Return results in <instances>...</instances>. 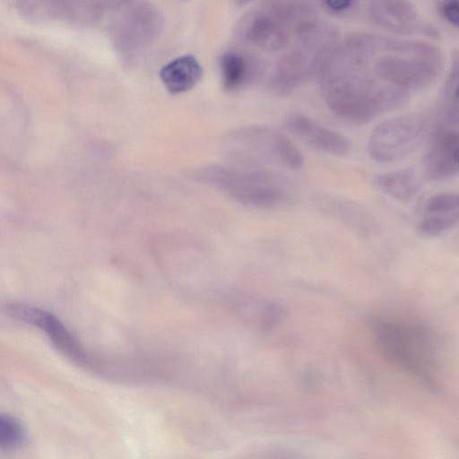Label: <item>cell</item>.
Returning a JSON list of instances; mask_svg holds the SVG:
<instances>
[{"mask_svg":"<svg viewBox=\"0 0 459 459\" xmlns=\"http://www.w3.org/2000/svg\"><path fill=\"white\" fill-rule=\"evenodd\" d=\"M347 51L344 61L333 55L318 72L323 99L338 117L363 125L408 101L409 91L380 83L366 70L364 60Z\"/></svg>","mask_w":459,"mask_h":459,"instance_id":"cell-1","label":"cell"},{"mask_svg":"<svg viewBox=\"0 0 459 459\" xmlns=\"http://www.w3.org/2000/svg\"><path fill=\"white\" fill-rule=\"evenodd\" d=\"M374 336L379 351L392 364L429 386H437L440 352L429 327L412 319L385 318L374 324Z\"/></svg>","mask_w":459,"mask_h":459,"instance_id":"cell-2","label":"cell"},{"mask_svg":"<svg viewBox=\"0 0 459 459\" xmlns=\"http://www.w3.org/2000/svg\"><path fill=\"white\" fill-rule=\"evenodd\" d=\"M373 71L383 82L407 91L435 82L444 65L443 53L429 42L380 35Z\"/></svg>","mask_w":459,"mask_h":459,"instance_id":"cell-3","label":"cell"},{"mask_svg":"<svg viewBox=\"0 0 459 459\" xmlns=\"http://www.w3.org/2000/svg\"><path fill=\"white\" fill-rule=\"evenodd\" d=\"M199 177L238 204L252 208L273 209L288 203L291 196L290 182L264 169L211 165L204 168Z\"/></svg>","mask_w":459,"mask_h":459,"instance_id":"cell-4","label":"cell"},{"mask_svg":"<svg viewBox=\"0 0 459 459\" xmlns=\"http://www.w3.org/2000/svg\"><path fill=\"white\" fill-rule=\"evenodd\" d=\"M222 148L230 159L248 166L275 165L299 169L301 152L281 132L266 126H246L228 132Z\"/></svg>","mask_w":459,"mask_h":459,"instance_id":"cell-5","label":"cell"},{"mask_svg":"<svg viewBox=\"0 0 459 459\" xmlns=\"http://www.w3.org/2000/svg\"><path fill=\"white\" fill-rule=\"evenodd\" d=\"M108 16L111 44L127 59L152 46L164 27L162 13L147 0H122Z\"/></svg>","mask_w":459,"mask_h":459,"instance_id":"cell-6","label":"cell"},{"mask_svg":"<svg viewBox=\"0 0 459 459\" xmlns=\"http://www.w3.org/2000/svg\"><path fill=\"white\" fill-rule=\"evenodd\" d=\"M426 126L425 118L420 114L402 115L383 121L368 137V157L380 163L403 159L420 144Z\"/></svg>","mask_w":459,"mask_h":459,"instance_id":"cell-7","label":"cell"},{"mask_svg":"<svg viewBox=\"0 0 459 459\" xmlns=\"http://www.w3.org/2000/svg\"><path fill=\"white\" fill-rule=\"evenodd\" d=\"M426 177L444 181L459 175V108L440 107L423 158Z\"/></svg>","mask_w":459,"mask_h":459,"instance_id":"cell-8","label":"cell"},{"mask_svg":"<svg viewBox=\"0 0 459 459\" xmlns=\"http://www.w3.org/2000/svg\"><path fill=\"white\" fill-rule=\"evenodd\" d=\"M122 0H17L19 13L36 22L92 24L109 15Z\"/></svg>","mask_w":459,"mask_h":459,"instance_id":"cell-9","label":"cell"},{"mask_svg":"<svg viewBox=\"0 0 459 459\" xmlns=\"http://www.w3.org/2000/svg\"><path fill=\"white\" fill-rule=\"evenodd\" d=\"M2 309L11 317L39 328L48 336L54 345L67 357L79 362L87 360V355L75 337L52 313L21 302L5 303L2 306Z\"/></svg>","mask_w":459,"mask_h":459,"instance_id":"cell-10","label":"cell"},{"mask_svg":"<svg viewBox=\"0 0 459 459\" xmlns=\"http://www.w3.org/2000/svg\"><path fill=\"white\" fill-rule=\"evenodd\" d=\"M367 12L377 26L392 33L437 36L436 30L420 20L411 0H367Z\"/></svg>","mask_w":459,"mask_h":459,"instance_id":"cell-11","label":"cell"},{"mask_svg":"<svg viewBox=\"0 0 459 459\" xmlns=\"http://www.w3.org/2000/svg\"><path fill=\"white\" fill-rule=\"evenodd\" d=\"M286 127L312 147L332 155L349 152L351 143L339 132L327 128L304 115H292L286 121Z\"/></svg>","mask_w":459,"mask_h":459,"instance_id":"cell-12","label":"cell"},{"mask_svg":"<svg viewBox=\"0 0 459 459\" xmlns=\"http://www.w3.org/2000/svg\"><path fill=\"white\" fill-rule=\"evenodd\" d=\"M203 68L192 55H184L167 63L160 71V78L170 94H180L195 88L201 81Z\"/></svg>","mask_w":459,"mask_h":459,"instance_id":"cell-13","label":"cell"},{"mask_svg":"<svg viewBox=\"0 0 459 459\" xmlns=\"http://www.w3.org/2000/svg\"><path fill=\"white\" fill-rule=\"evenodd\" d=\"M243 38L268 51L279 50L288 42L286 30L266 13H254L246 20Z\"/></svg>","mask_w":459,"mask_h":459,"instance_id":"cell-14","label":"cell"},{"mask_svg":"<svg viewBox=\"0 0 459 459\" xmlns=\"http://www.w3.org/2000/svg\"><path fill=\"white\" fill-rule=\"evenodd\" d=\"M220 70L224 89L228 91H238L256 78V63L237 51H227L220 57Z\"/></svg>","mask_w":459,"mask_h":459,"instance_id":"cell-15","label":"cell"},{"mask_svg":"<svg viewBox=\"0 0 459 459\" xmlns=\"http://www.w3.org/2000/svg\"><path fill=\"white\" fill-rule=\"evenodd\" d=\"M376 183L390 197L409 203L418 194L420 183L411 169H399L378 175Z\"/></svg>","mask_w":459,"mask_h":459,"instance_id":"cell-16","label":"cell"},{"mask_svg":"<svg viewBox=\"0 0 459 459\" xmlns=\"http://www.w3.org/2000/svg\"><path fill=\"white\" fill-rule=\"evenodd\" d=\"M459 223V212H424L418 224V231L427 238L437 237L447 232Z\"/></svg>","mask_w":459,"mask_h":459,"instance_id":"cell-17","label":"cell"},{"mask_svg":"<svg viewBox=\"0 0 459 459\" xmlns=\"http://www.w3.org/2000/svg\"><path fill=\"white\" fill-rule=\"evenodd\" d=\"M440 107L459 108V49L453 51L443 87Z\"/></svg>","mask_w":459,"mask_h":459,"instance_id":"cell-18","label":"cell"},{"mask_svg":"<svg viewBox=\"0 0 459 459\" xmlns=\"http://www.w3.org/2000/svg\"><path fill=\"white\" fill-rule=\"evenodd\" d=\"M26 433L22 425L9 414L0 415V448L12 449L24 444Z\"/></svg>","mask_w":459,"mask_h":459,"instance_id":"cell-19","label":"cell"},{"mask_svg":"<svg viewBox=\"0 0 459 459\" xmlns=\"http://www.w3.org/2000/svg\"><path fill=\"white\" fill-rule=\"evenodd\" d=\"M459 212V192H441L430 196L424 206V212Z\"/></svg>","mask_w":459,"mask_h":459,"instance_id":"cell-20","label":"cell"},{"mask_svg":"<svg viewBox=\"0 0 459 459\" xmlns=\"http://www.w3.org/2000/svg\"><path fill=\"white\" fill-rule=\"evenodd\" d=\"M438 10L446 22L459 29V0H441Z\"/></svg>","mask_w":459,"mask_h":459,"instance_id":"cell-21","label":"cell"},{"mask_svg":"<svg viewBox=\"0 0 459 459\" xmlns=\"http://www.w3.org/2000/svg\"><path fill=\"white\" fill-rule=\"evenodd\" d=\"M357 0H322L325 7L333 13L342 14L351 9Z\"/></svg>","mask_w":459,"mask_h":459,"instance_id":"cell-22","label":"cell"}]
</instances>
